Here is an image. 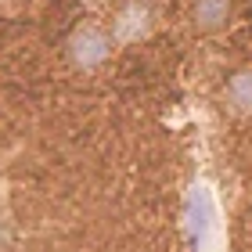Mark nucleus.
<instances>
[{
    "label": "nucleus",
    "mask_w": 252,
    "mask_h": 252,
    "mask_svg": "<svg viewBox=\"0 0 252 252\" xmlns=\"http://www.w3.org/2000/svg\"><path fill=\"white\" fill-rule=\"evenodd\" d=\"M65 51H68V62H72L76 68L90 72V68H101L112 58L116 40H112V32H105L101 26H79V29H72Z\"/></svg>",
    "instance_id": "1"
},
{
    "label": "nucleus",
    "mask_w": 252,
    "mask_h": 252,
    "mask_svg": "<svg viewBox=\"0 0 252 252\" xmlns=\"http://www.w3.org/2000/svg\"><path fill=\"white\" fill-rule=\"evenodd\" d=\"M152 32V4L148 0H126L112 18V40L116 47H130V43L148 40Z\"/></svg>",
    "instance_id": "2"
},
{
    "label": "nucleus",
    "mask_w": 252,
    "mask_h": 252,
    "mask_svg": "<svg viewBox=\"0 0 252 252\" xmlns=\"http://www.w3.org/2000/svg\"><path fill=\"white\" fill-rule=\"evenodd\" d=\"M234 15V0H194L191 4V26L198 32H220Z\"/></svg>",
    "instance_id": "3"
},
{
    "label": "nucleus",
    "mask_w": 252,
    "mask_h": 252,
    "mask_svg": "<svg viewBox=\"0 0 252 252\" xmlns=\"http://www.w3.org/2000/svg\"><path fill=\"white\" fill-rule=\"evenodd\" d=\"M223 101L234 116H252V65L234 68L223 87Z\"/></svg>",
    "instance_id": "4"
},
{
    "label": "nucleus",
    "mask_w": 252,
    "mask_h": 252,
    "mask_svg": "<svg viewBox=\"0 0 252 252\" xmlns=\"http://www.w3.org/2000/svg\"><path fill=\"white\" fill-rule=\"evenodd\" d=\"M90 4H108V0H90Z\"/></svg>",
    "instance_id": "5"
}]
</instances>
